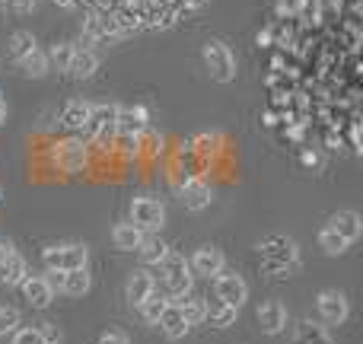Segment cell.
Returning <instances> with one entry per match:
<instances>
[{
    "label": "cell",
    "instance_id": "16",
    "mask_svg": "<svg viewBox=\"0 0 363 344\" xmlns=\"http://www.w3.org/2000/svg\"><path fill=\"white\" fill-rule=\"evenodd\" d=\"M258 326H262L264 335H281L284 326H287V309H284V303L268 300L264 306H258Z\"/></svg>",
    "mask_w": 363,
    "mask_h": 344
},
{
    "label": "cell",
    "instance_id": "41",
    "mask_svg": "<svg viewBox=\"0 0 363 344\" xmlns=\"http://www.w3.org/2000/svg\"><path fill=\"white\" fill-rule=\"evenodd\" d=\"M0 201H4V188H0Z\"/></svg>",
    "mask_w": 363,
    "mask_h": 344
},
{
    "label": "cell",
    "instance_id": "38",
    "mask_svg": "<svg viewBox=\"0 0 363 344\" xmlns=\"http://www.w3.org/2000/svg\"><path fill=\"white\" fill-rule=\"evenodd\" d=\"M303 163H306V166H319V157H315V153H303Z\"/></svg>",
    "mask_w": 363,
    "mask_h": 344
},
{
    "label": "cell",
    "instance_id": "5",
    "mask_svg": "<svg viewBox=\"0 0 363 344\" xmlns=\"http://www.w3.org/2000/svg\"><path fill=\"white\" fill-rule=\"evenodd\" d=\"M160 271H163V287L169 296H185L188 287H191V268H188V262L176 252H169V255L163 258V265H160Z\"/></svg>",
    "mask_w": 363,
    "mask_h": 344
},
{
    "label": "cell",
    "instance_id": "15",
    "mask_svg": "<svg viewBox=\"0 0 363 344\" xmlns=\"http://www.w3.org/2000/svg\"><path fill=\"white\" fill-rule=\"evenodd\" d=\"M160 332L166 335L169 341H179V338H185L188 335V322H185V316H182V309H179V303H166V309H163V316H160Z\"/></svg>",
    "mask_w": 363,
    "mask_h": 344
},
{
    "label": "cell",
    "instance_id": "18",
    "mask_svg": "<svg viewBox=\"0 0 363 344\" xmlns=\"http://www.w3.org/2000/svg\"><path fill=\"white\" fill-rule=\"evenodd\" d=\"M153 290H157V281H153V274L150 271H144V268L134 271V274L128 277V284H125V294H128V300H131L134 306H140Z\"/></svg>",
    "mask_w": 363,
    "mask_h": 344
},
{
    "label": "cell",
    "instance_id": "6",
    "mask_svg": "<svg viewBox=\"0 0 363 344\" xmlns=\"http://www.w3.org/2000/svg\"><path fill=\"white\" fill-rule=\"evenodd\" d=\"M131 223L144 233H153L166 223V207L157 198H134L131 201Z\"/></svg>",
    "mask_w": 363,
    "mask_h": 344
},
{
    "label": "cell",
    "instance_id": "12",
    "mask_svg": "<svg viewBox=\"0 0 363 344\" xmlns=\"http://www.w3.org/2000/svg\"><path fill=\"white\" fill-rule=\"evenodd\" d=\"M48 284H51V287H57L61 294H67V296H83V294L89 290V274H86V268H77V271H51Z\"/></svg>",
    "mask_w": 363,
    "mask_h": 344
},
{
    "label": "cell",
    "instance_id": "24",
    "mask_svg": "<svg viewBox=\"0 0 363 344\" xmlns=\"http://www.w3.org/2000/svg\"><path fill=\"white\" fill-rule=\"evenodd\" d=\"M16 64H19V70H23L26 77H45L51 70L48 67V55H45L42 48H32L29 55H23Z\"/></svg>",
    "mask_w": 363,
    "mask_h": 344
},
{
    "label": "cell",
    "instance_id": "7",
    "mask_svg": "<svg viewBox=\"0 0 363 344\" xmlns=\"http://www.w3.org/2000/svg\"><path fill=\"white\" fill-rule=\"evenodd\" d=\"M213 290H217V300L233 309H239L249 300V287H245V281L236 271H220V274L213 277Z\"/></svg>",
    "mask_w": 363,
    "mask_h": 344
},
{
    "label": "cell",
    "instance_id": "27",
    "mask_svg": "<svg viewBox=\"0 0 363 344\" xmlns=\"http://www.w3.org/2000/svg\"><path fill=\"white\" fill-rule=\"evenodd\" d=\"M163 309H166V296L160 294V290H153V294L147 296L144 303H140V316H144V319L150 322V326H157V322H160Z\"/></svg>",
    "mask_w": 363,
    "mask_h": 344
},
{
    "label": "cell",
    "instance_id": "13",
    "mask_svg": "<svg viewBox=\"0 0 363 344\" xmlns=\"http://www.w3.org/2000/svg\"><path fill=\"white\" fill-rule=\"evenodd\" d=\"M19 287H23V296H26V303H29V306L45 309L51 300H55V287L48 284V277H38V274L32 277V274H26Z\"/></svg>",
    "mask_w": 363,
    "mask_h": 344
},
{
    "label": "cell",
    "instance_id": "17",
    "mask_svg": "<svg viewBox=\"0 0 363 344\" xmlns=\"http://www.w3.org/2000/svg\"><path fill=\"white\" fill-rule=\"evenodd\" d=\"M328 230H335L341 239H347V243H357L360 233H363V220L357 211H338L332 220H328Z\"/></svg>",
    "mask_w": 363,
    "mask_h": 344
},
{
    "label": "cell",
    "instance_id": "34",
    "mask_svg": "<svg viewBox=\"0 0 363 344\" xmlns=\"http://www.w3.org/2000/svg\"><path fill=\"white\" fill-rule=\"evenodd\" d=\"M140 147H144L147 153H150V157H157L160 150H163V140L157 138V134H150V131H144L140 134Z\"/></svg>",
    "mask_w": 363,
    "mask_h": 344
},
{
    "label": "cell",
    "instance_id": "4",
    "mask_svg": "<svg viewBox=\"0 0 363 344\" xmlns=\"http://www.w3.org/2000/svg\"><path fill=\"white\" fill-rule=\"evenodd\" d=\"M204 64L217 83H233V77H236V57H233V51L226 48L223 42H217V38L204 45Z\"/></svg>",
    "mask_w": 363,
    "mask_h": 344
},
{
    "label": "cell",
    "instance_id": "25",
    "mask_svg": "<svg viewBox=\"0 0 363 344\" xmlns=\"http://www.w3.org/2000/svg\"><path fill=\"white\" fill-rule=\"evenodd\" d=\"M182 316H185L188 326H201V322H207V303L201 300V296H185V300L179 303Z\"/></svg>",
    "mask_w": 363,
    "mask_h": 344
},
{
    "label": "cell",
    "instance_id": "40",
    "mask_svg": "<svg viewBox=\"0 0 363 344\" xmlns=\"http://www.w3.org/2000/svg\"><path fill=\"white\" fill-rule=\"evenodd\" d=\"M4 125H6V102L0 99V128H4Z\"/></svg>",
    "mask_w": 363,
    "mask_h": 344
},
{
    "label": "cell",
    "instance_id": "19",
    "mask_svg": "<svg viewBox=\"0 0 363 344\" xmlns=\"http://www.w3.org/2000/svg\"><path fill=\"white\" fill-rule=\"evenodd\" d=\"M99 70V55L93 48H74V57H70V67L67 74L77 77V80H86Z\"/></svg>",
    "mask_w": 363,
    "mask_h": 344
},
{
    "label": "cell",
    "instance_id": "14",
    "mask_svg": "<svg viewBox=\"0 0 363 344\" xmlns=\"http://www.w3.org/2000/svg\"><path fill=\"white\" fill-rule=\"evenodd\" d=\"M147 109H118L115 115V134H131V138H140L147 131Z\"/></svg>",
    "mask_w": 363,
    "mask_h": 344
},
{
    "label": "cell",
    "instance_id": "22",
    "mask_svg": "<svg viewBox=\"0 0 363 344\" xmlns=\"http://www.w3.org/2000/svg\"><path fill=\"white\" fill-rule=\"evenodd\" d=\"M144 239H147V233L138 230L134 223H118L112 230V243H115V249H121V252L140 249V245H144Z\"/></svg>",
    "mask_w": 363,
    "mask_h": 344
},
{
    "label": "cell",
    "instance_id": "36",
    "mask_svg": "<svg viewBox=\"0 0 363 344\" xmlns=\"http://www.w3.org/2000/svg\"><path fill=\"white\" fill-rule=\"evenodd\" d=\"M38 332H42V338H45V344H57L61 341V332H57L55 326H51V322H42V326H35Z\"/></svg>",
    "mask_w": 363,
    "mask_h": 344
},
{
    "label": "cell",
    "instance_id": "30",
    "mask_svg": "<svg viewBox=\"0 0 363 344\" xmlns=\"http://www.w3.org/2000/svg\"><path fill=\"white\" fill-rule=\"evenodd\" d=\"M32 48H38V45H35V38H32V32L19 29V32H13V35H10V55L16 57V61H19V57H23V55H29Z\"/></svg>",
    "mask_w": 363,
    "mask_h": 344
},
{
    "label": "cell",
    "instance_id": "3",
    "mask_svg": "<svg viewBox=\"0 0 363 344\" xmlns=\"http://www.w3.org/2000/svg\"><path fill=\"white\" fill-rule=\"evenodd\" d=\"M115 115H118V106H93L89 109L86 125H83V131H80V138L99 140V144L112 147V140H115Z\"/></svg>",
    "mask_w": 363,
    "mask_h": 344
},
{
    "label": "cell",
    "instance_id": "1",
    "mask_svg": "<svg viewBox=\"0 0 363 344\" xmlns=\"http://www.w3.org/2000/svg\"><path fill=\"white\" fill-rule=\"evenodd\" d=\"M258 255H262V265L271 274H287V271H294L300 265V249L287 236H268L258 245Z\"/></svg>",
    "mask_w": 363,
    "mask_h": 344
},
{
    "label": "cell",
    "instance_id": "9",
    "mask_svg": "<svg viewBox=\"0 0 363 344\" xmlns=\"http://www.w3.org/2000/svg\"><path fill=\"white\" fill-rule=\"evenodd\" d=\"M211 198H213L211 185H207L204 179H198V175L185 179L179 188V204L185 207V211H204V207L211 204Z\"/></svg>",
    "mask_w": 363,
    "mask_h": 344
},
{
    "label": "cell",
    "instance_id": "33",
    "mask_svg": "<svg viewBox=\"0 0 363 344\" xmlns=\"http://www.w3.org/2000/svg\"><path fill=\"white\" fill-rule=\"evenodd\" d=\"M10 344H45V338H42V332L32 326V328H16Z\"/></svg>",
    "mask_w": 363,
    "mask_h": 344
},
{
    "label": "cell",
    "instance_id": "2",
    "mask_svg": "<svg viewBox=\"0 0 363 344\" xmlns=\"http://www.w3.org/2000/svg\"><path fill=\"white\" fill-rule=\"evenodd\" d=\"M42 262L48 271H77L86 268L89 262V249L80 243H67V245H51L42 252Z\"/></svg>",
    "mask_w": 363,
    "mask_h": 344
},
{
    "label": "cell",
    "instance_id": "39",
    "mask_svg": "<svg viewBox=\"0 0 363 344\" xmlns=\"http://www.w3.org/2000/svg\"><path fill=\"white\" fill-rule=\"evenodd\" d=\"M10 252H13V245H10V243H0V262H4V258L10 255Z\"/></svg>",
    "mask_w": 363,
    "mask_h": 344
},
{
    "label": "cell",
    "instance_id": "21",
    "mask_svg": "<svg viewBox=\"0 0 363 344\" xmlns=\"http://www.w3.org/2000/svg\"><path fill=\"white\" fill-rule=\"evenodd\" d=\"M26 274H29V265H26V258L19 252H10L0 262V284H6V287H19Z\"/></svg>",
    "mask_w": 363,
    "mask_h": 344
},
{
    "label": "cell",
    "instance_id": "10",
    "mask_svg": "<svg viewBox=\"0 0 363 344\" xmlns=\"http://www.w3.org/2000/svg\"><path fill=\"white\" fill-rule=\"evenodd\" d=\"M223 265H226V258H223V252H220L217 245H201V249L191 255L188 268H191L194 274H201V277H217L220 271H223Z\"/></svg>",
    "mask_w": 363,
    "mask_h": 344
},
{
    "label": "cell",
    "instance_id": "23",
    "mask_svg": "<svg viewBox=\"0 0 363 344\" xmlns=\"http://www.w3.org/2000/svg\"><path fill=\"white\" fill-rule=\"evenodd\" d=\"M294 344H335V338L322 326L303 319L300 326H296V332H294Z\"/></svg>",
    "mask_w": 363,
    "mask_h": 344
},
{
    "label": "cell",
    "instance_id": "29",
    "mask_svg": "<svg viewBox=\"0 0 363 344\" xmlns=\"http://www.w3.org/2000/svg\"><path fill=\"white\" fill-rule=\"evenodd\" d=\"M319 245H322V252H325V255H345L347 245H351V243H347V239H341L338 233L328 230V226H325V230L319 233Z\"/></svg>",
    "mask_w": 363,
    "mask_h": 344
},
{
    "label": "cell",
    "instance_id": "31",
    "mask_svg": "<svg viewBox=\"0 0 363 344\" xmlns=\"http://www.w3.org/2000/svg\"><path fill=\"white\" fill-rule=\"evenodd\" d=\"M236 313H239V309L226 306V303H217L213 309H207V319H211L213 328H226V326H233V322H236Z\"/></svg>",
    "mask_w": 363,
    "mask_h": 344
},
{
    "label": "cell",
    "instance_id": "26",
    "mask_svg": "<svg viewBox=\"0 0 363 344\" xmlns=\"http://www.w3.org/2000/svg\"><path fill=\"white\" fill-rule=\"evenodd\" d=\"M140 262L144 265H163V258L169 255V245L163 243V239H144V245H140Z\"/></svg>",
    "mask_w": 363,
    "mask_h": 344
},
{
    "label": "cell",
    "instance_id": "20",
    "mask_svg": "<svg viewBox=\"0 0 363 344\" xmlns=\"http://www.w3.org/2000/svg\"><path fill=\"white\" fill-rule=\"evenodd\" d=\"M89 102H83V99H70L67 106L61 109V128L64 131H77L80 134L83 131V125H86V118H89Z\"/></svg>",
    "mask_w": 363,
    "mask_h": 344
},
{
    "label": "cell",
    "instance_id": "8",
    "mask_svg": "<svg viewBox=\"0 0 363 344\" xmlns=\"http://www.w3.org/2000/svg\"><path fill=\"white\" fill-rule=\"evenodd\" d=\"M315 306H319V316L325 326H345L347 313H351V309H347V296L341 294V290H322Z\"/></svg>",
    "mask_w": 363,
    "mask_h": 344
},
{
    "label": "cell",
    "instance_id": "28",
    "mask_svg": "<svg viewBox=\"0 0 363 344\" xmlns=\"http://www.w3.org/2000/svg\"><path fill=\"white\" fill-rule=\"evenodd\" d=\"M48 55V67H55V70H64L67 74V67H70V57H74V45H67V42H57L51 51H45Z\"/></svg>",
    "mask_w": 363,
    "mask_h": 344
},
{
    "label": "cell",
    "instance_id": "11",
    "mask_svg": "<svg viewBox=\"0 0 363 344\" xmlns=\"http://www.w3.org/2000/svg\"><path fill=\"white\" fill-rule=\"evenodd\" d=\"M86 160H89V153H86L83 140H64L55 150V163H57V170H64V172H80L83 166H86Z\"/></svg>",
    "mask_w": 363,
    "mask_h": 344
},
{
    "label": "cell",
    "instance_id": "35",
    "mask_svg": "<svg viewBox=\"0 0 363 344\" xmlns=\"http://www.w3.org/2000/svg\"><path fill=\"white\" fill-rule=\"evenodd\" d=\"M99 344H131V341H128L125 332H118V328H108V332L99 335Z\"/></svg>",
    "mask_w": 363,
    "mask_h": 344
},
{
    "label": "cell",
    "instance_id": "37",
    "mask_svg": "<svg viewBox=\"0 0 363 344\" xmlns=\"http://www.w3.org/2000/svg\"><path fill=\"white\" fill-rule=\"evenodd\" d=\"M10 4V10H16V13H29L32 6H35V0H6Z\"/></svg>",
    "mask_w": 363,
    "mask_h": 344
},
{
    "label": "cell",
    "instance_id": "32",
    "mask_svg": "<svg viewBox=\"0 0 363 344\" xmlns=\"http://www.w3.org/2000/svg\"><path fill=\"white\" fill-rule=\"evenodd\" d=\"M16 326H19V313H16V309L0 306V338H4V335H10V332H16Z\"/></svg>",
    "mask_w": 363,
    "mask_h": 344
}]
</instances>
